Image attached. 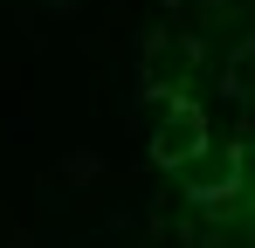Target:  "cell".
Instances as JSON below:
<instances>
[{
  "label": "cell",
  "instance_id": "1",
  "mask_svg": "<svg viewBox=\"0 0 255 248\" xmlns=\"http://www.w3.org/2000/svg\"><path fill=\"white\" fill-rule=\"evenodd\" d=\"M207 152H214V138H207V111H200L193 97H172L166 118H159V131H152V159L172 165V172H186V165H200Z\"/></svg>",
  "mask_w": 255,
  "mask_h": 248
},
{
  "label": "cell",
  "instance_id": "2",
  "mask_svg": "<svg viewBox=\"0 0 255 248\" xmlns=\"http://www.w3.org/2000/svg\"><path fill=\"white\" fill-rule=\"evenodd\" d=\"M186 69H193V48H186V41L159 35L152 48H145V83H152V90L179 97V90H186Z\"/></svg>",
  "mask_w": 255,
  "mask_h": 248
}]
</instances>
